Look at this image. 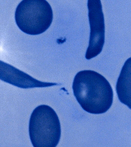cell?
<instances>
[{
    "mask_svg": "<svg viewBox=\"0 0 131 147\" xmlns=\"http://www.w3.org/2000/svg\"><path fill=\"white\" fill-rule=\"evenodd\" d=\"M29 131L34 147H56L60 140L61 128L60 121L54 110L47 105L37 107L30 117Z\"/></svg>",
    "mask_w": 131,
    "mask_h": 147,
    "instance_id": "cell-2",
    "label": "cell"
},
{
    "mask_svg": "<svg viewBox=\"0 0 131 147\" xmlns=\"http://www.w3.org/2000/svg\"><path fill=\"white\" fill-rule=\"evenodd\" d=\"M0 80L23 88H31L34 78L13 66L0 60Z\"/></svg>",
    "mask_w": 131,
    "mask_h": 147,
    "instance_id": "cell-5",
    "label": "cell"
},
{
    "mask_svg": "<svg viewBox=\"0 0 131 147\" xmlns=\"http://www.w3.org/2000/svg\"><path fill=\"white\" fill-rule=\"evenodd\" d=\"M72 87L78 102L88 112L105 113L112 104L113 92L111 85L104 77L95 71L84 70L78 72Z\"/></svg>",
    "mask_w": 131,
    "mask_h": 147,
    "instance_id": "cell-1",
    "label": "cell"
},
{
    "mask_svg": "<svg viewBox=\"0 0 131 147\" xmlns=\"http://www.w3.org/2000/svg\"><path fill=\"white\" fill-rule=\"evenodd\" d=\"M131 58L125 61L121 70L116 85L119 100L130 109Z\"/></svg>",
    "mask_w": 131,
    "mask_h": 147,
    "instance_id": "cell-6",
    "label": "cell"
},
{
    "mask_svg": "<svg viewBox=\"0 0 131 147\" xmlns=\"http://www.w3.org/2000/svg\"><path fill=\"white\" fill-rule=\"evenodd\" d=\"M16 24L22 31L31 35L41 34L50 26L53 18L52 8L45 0H23L16 9Z\"/></svg>",
    "mask_w": 131,
    "mask_h": 147,
    "instance_id": "cell-3",
    "label": "cell"
},
{
    "mask_svg": "<svg viewBox=\"0 0 131 147\" xmlns=\"http://www.w3.org/2000/svg\"><path fill=\"white\" fill-rule=\"evenodd\" d=\"M87 6L90 32L85 58L90 60L102 51L105 41V24L101 1L89 0Z\"/></svg>",
    "mask_w": 131,
    "mask_h": 147,
    "instance_id": "cell-4",
    "label": "cell"
}]
</instances>
